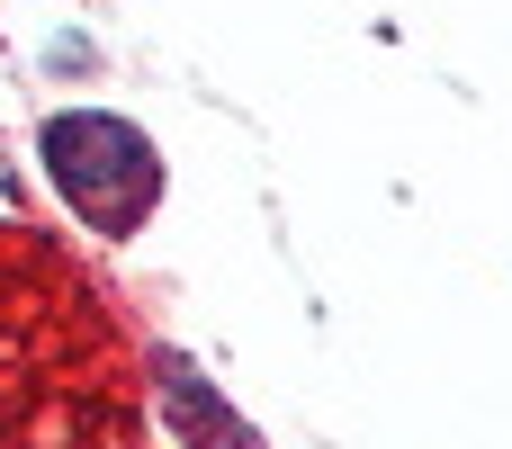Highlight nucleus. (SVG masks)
<instances>
[{"label":"nucleus","mask_w":512,"mask_h":449,"mask_svg":"<svg viewBox=\"0 0 512 449\" xmlns=\"http://www.w3.org/2000/svg\"><path fill=\"white\" fill-rule=\"evenodd\" d=\"M135 351L99 306L90 270L0 225V449H135Z\"/></svg>","instance_id":"1"},{"label":"nucleus","mask_w":512,"mask_h":449,"mask_svg":"<svg viewBox=\"0 0 512 449\" xmlns=\"http://www.w3.org/2000/svg\"><path fill=\"white\" fill-rule=\"evenodd\" d=\"M45 171H54V189H63L99 234H135V225L153 216V198H162L153 144H144L126 117H99V108H72V117L45 126Z\"/></svg>","instance_id":"2"},{"label":"nucleus","mask_w":512,"mask_h":449,"mask_svg":"<svg viewBox=\"0 0 512 449\" xmlns=\"http://www.w3.org/2000/svg\"><path fill=\"white\" fill-rule=\"evenodd\" d=\"M162 405H171V423H180V449H261V432H252L180 351H162Z\"/></svg>","instance_id":"3"}]
</instances>
